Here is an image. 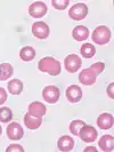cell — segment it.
I'll use <instances>...</instances> for the list:
<instances>
[{"label": "cell", "mask_w": 114, "mask_h": 152, "mask_svg": "<svg viewBox=\"0 0 114 152\" xmlns=\"http://www.w3.org/2000/svg\"><path fill=\"white\" fill-rule=\"evenodd\" d=\"M38 68L41 72H47L50 76H58L61 73V63L53 57H44L38 63Z\"/></svg>", "instance_id": "cell-1"}, {"label": "cell", "mask_w": 114, "mask_h": 152, "mask_svg": "<svg viewBox=\"0 0 114 152\" xmlns=\"http://www.w3.org/2000/svg\"><path fill=\"white\" fill-rule=\"evenodd\" d=\"M111 36H112L111 30L105 25H100L94 30L92 34H91V39L97 45H105L107 42H110Z\"/></svg>", "instance_id": "cell-2"}, {"label": "cell", "mask_w": 114, "mask_h": 152, "mask_svg": "<svg viewBox=\"0 0 114 152\" xmlns=\"http://www.w3.org/2000/svg\"><path fill=\"white\" fill-rule=\"evenodd\" d=\"M88 14V7L82 4V2H79V4H76L73 7L70 9L68 12V16L74 20V21H81L84 20V17Z\"/></svg>", "instance_id": "cell-3"}, {"label": "cell", "mask_w": 114, "mask_h": 152, "mask_svg": "<svg viewBox=\"0 0 114 152\" xmlns=\"http://www.w3.org/2000/svg\"><path fill=\"white\" fill-rule=\"evenodd\" d=\"M42 97L47 103L55 104L60 99V89L56 86H47L42 91Z\"/></svg>", "instance_id": "cell-4"}, {"label": "cell", "mask_w": 114, "mask_h": 152, "mask_svg": "<svg viewBox=\"0 0 114 152\" xmlns=\"http://www.w3.org/2000/svg\"><path fill=\"white\" fill-rule=\"evenodd\" d=\"M64 65H65V69L68 70V72L74 73L81 68V58L76 54H71L65 58Z\"/></svg>", "instance_id": "cell-5"}, {"label": "cell", "mask_w": 114, "mask_h": 152, "mask_svg": "<svg viewBox=\"0 0 114 152\" xmlns=\"http://www.w3.org/2000/svg\"><path fill=\"white\" fill-rule=\"evenodd\" d=\"M96 78H97V75L92 69H84L79 75V81L86 86H91L96 83Z\"/></svg>", "instance_id": "cell-6"}, {"label": "cell", "mask_w": 114, "mask_h": 152, "mask_svg": "<svg viewBox=\"0 0 114 152\" xmlns=\"http://www.w3.org/2000/svg\"><path fill=\"white\" fill-rule=\"evenodd\" d=\"M79 136H80V138L84 142L90 143V142L96 141V138H97V132H96V129L92 126L84 125V127L80 129V132H79Z\"/></svg>", "instance_id": "cell-7"}, {"label": "cell", "mask_w": 114, "mask_h": 152, "mask_svg": "<svg viewBox=\"0 0 114 152\" xmlns=\"http://www.w3.org/2000/svg\"><path fill=\"white\" fill-rule=\"evenodd\" d=\"M32 33L38 39H46L49 36V26L45 22H36L32 25Z\"/></svg>", "instance_id": "cell-8"}, {"label": "cell", "mask_w": 114, "mask_h": 152, "mask_svg": "<svg viewBox=\"0 0 114 152\" xmlns=\"http://www.w3.org/2000/svg\"><path fill=\"white\" fill-rule=\"evenodd\" d=\"M24 135V130L18 122H12L7 127V137L12 141L21 140Z\"/></svg>", "instance_id": "cell-9"}, {"label": "cell", "mask_w": 114, "mask_h": 152, "mask_svg": "<svg viewBox=\"0 0 114 152\" xmlns=\"http://www.w3.org/2000/svg\"><path fill=\"white\" fill-rule=\"evenodd\" d=\"M65 95H66V99L70 103H78L80 99H82V89L76 86V85H72L68 87V89L65 91Z\"/></svg>", "instance_id": "cell-10"}, {"label": "cell", "mask_w": 114, "mask_h": 152, "mask_svg": "<svg viewBox=\"0 0 114 152\" xmlns=\"http://www.w3.org/2000/svg\"><path fill=\"white\" fill-rule=\"evenodd\" d=\"M46 13H47V6L42 1H36L29 7V14L32 17L40 18V17L45 16Z\"/></svg>", "instance_id": "cell-11"}, {"label": "cell", "mask_w": 114, "mask_h": 152, "mask_svg": "<svg viewBox=\"0 0 114 152\" xmlns=\"http://www.w3.org/2000/svg\"><path fill=\"white\" fill-rule=\"evenodd\" d=\"M73 146H74V141H73L72 137L68 136V135L60 137V140L57 142V148L62 152L71 151V150H73Z\"/></svg>", "instance_id": "cell-12"}, {"label": "cell", "mask_w": 114, "mask_h": 152, "mask_svg": "<svg viewBox=\"0 0 114 152\" xmlns=\"http://www.w3.org/2000/svg\"><path fill=\"white\" fill-rule=\"evenodd\" d=\"M24 124H25V126L29 129H37L38 127H40V125L42 124V118L33 115L30 112H28L24 115Z\"/></svg>", "instance_id": "cell-13"}, {"label": "cell", "mask_w": 114, "mask_h": 152, "mask_svg": "<svg viewBox=\"0 0 114 152\" xmlns=\"http://www.w3.org/2000/svg\"><path fill=\"white\" fill-rule=\"evenodd\" d=\"M97 126L100 129H110L113 126V115L111 113H102L97 118Z\"/></svg>", "instance_id": "cell-14"}, {"label": "cell", "mask_w": 114, "mask_h": 152, "mask_svg": "<svg viewBox=\"0 0 114 152\" xmlns=\"http://www.w3.org/2000/svg\"><path fill=\"white\" fill-rule=\"evenodd\" d=\"M72 36L76 41H84L89 37V30L84 25H78L72 31Z\"/></svg>", "instance_id": "cell-15"}, {"label": "cell", "mask_w": 114, "mask_h": 152, "mask_svg": "<svg viewBox=\"0 0 114 152\" xmlns=\"http://www.w3.org/2000/svg\"><path fill=\"white\" fill-rule=\"evenodd\" d=\"M29 112L33 115H37V117H42L47 112V109L40 102H32L29 105Z\"/></svg>", "instance_id": "cell-16"}, {"label": "cell", "mask_w": 114, "mask_h": 152, "mask_svg": "<svg viewBox=\"0 0 114 152\" xmlns=\"http://www.w3.org/2000/svg\"><path fill=\"white\" fill-rule=\"evenodd\" d=\"M99 148L103 151H112L114 146V138L111 135H104L99 140Z\"/></svg>", "instance_id": "cell-17"}, {"label": "cell", "mask_w": 114, "mask_h": 152, "mask_svg": "<svg viewBox=\"0 0 114 152\" xmlns=\"http://www.w3.org/2000/svg\"><path fill=\"white\" fill-rule=\"evenodd\" d=\"M8 91L12 95H20L23 91V83L18 79H13L9 81V84L7 85Z\"/></svg>", "instance_id": "cell-18"}, {"label": "cell", "mask_w": 114, "mask_h": 152, "mask_svg": "<svg viewBox=\"0 0 114 152\" xmlns=\"http://www.w3.org/2000/svg\"><path fill=\"white\" fill-rule=\"evenodd\" d=\"M14 69L9 63H2L0 64V81H5L13 76Z\"/></svg>", "instance_id": "cell-19"}, {"label": "cell", "mask_w": 114, "mask_h": 152, "mask_svg": "<svg viewBox=\"0 0 114 152\" xmlns=\"http://www.w3.org/2000/svg\"><path fill=\"white\" fill-rule=\"evenodd\" d=\"M34 56H36V50L32 47H30V46L24 47V48L21 49V52H20V57L25 62L32 61L34 58Z\"/></svg>", "instance_id": "cell-20"}, {"label": "cell", "mask_w": 114, "mask_h": 152, "mask_svg": "<svg viewBox=\"0 0 114 152\" xmlns=\"http://www.w3.org/2000/svg\"><path fill=\"white\" fill-rule=\"evenodd\" d=\"M80 52L84 58H91L96 53V48L91 44H84L80 48Z\"/></svg>", "instance_id": "cell-21"}, {"label": "cell", "mask_w": 114, "mask_h": 152, "mask_svg": "<svg viewBox=\"0 0 114 152\" xmlns=\"http://www.w3.org/2000/svg\"><path fill=\"white\" fill-rule=\"evenodd\" d=\"M13 119V112L9 107H1L0 109V122H9Z\"/></svg>", "instance_id": "cell-22"}, {"label": "cell", "mask_w": 114, "mask_h": 152, "mask_svg": "<svg viewBox=\"0 0 114 152\" xmlns=\"http://www.w3.org/2000/svg\"><path fill=\"white\" fill-rule=\"evenodd\" d=\"M86 125V122L82 121V120H73V121L70 124V132L76 135V136H79V132L80 129Z\"/></svg>", "instance_id": "cell-23"}, {"label": "cell", "mask_w": 114, "mask_h": 152, "mask_svg": "<svg viewBox=\"0 0 114 152\" xmlns=\"http://www.w3.org/2000/svg\"><path fill=\"white\" fill-rule=\"evenodd\" d=\"M52 4H53L54 8L58 9V10H63V9H65L68 6L70 1L68 0H53Z\"/></svg>", "instance_id": "cell-24"}, {"label": "cell", "mask_w": 114, "mask_h": 152, "mask_svg": "<svg viewBox=\"0 0 114 152\" xmlns=\"http://www.w3.org/2000/svg\"><path fill=\"white\" fill-rule=\"evenodd\" d=\"M95 72H96V75L98 76L100 72H103L104 71V69H105V64L104 63H102V62H98V63H95V64H92L90 66Z\"/></svg>", "instance_id": "cell-25"}, {"label": "cell", "mask_w": 114, "mask_h": 152, "mask_svg": "<svg viewBox=\"0 0 114 152\" xmlns=\"http://www.w3.org/2000/svg\"><path fill=\"white\" fill-rule=\"evenodd\" d=\"M6 151L7 152H24V149L18 144H12L6 149Z\"/></svg>", "instance_id": "cell-26"}, {"label": "cell", "mask_w": 114, "mask_h": 152, "mask_svg": "<svg viewBox=\"0 0 114 152\" xmlns=\"http://www.w3.org/2000/svg\"><path fill=\"white\" fill-rule=\"evenodd\" d=\"M6 101H7V93L4 88L0 87V105L4 104Z\"/></svg>", "instance_id": "cell-27"}, {"label": "cell", "mask_w": 114, "mask_h": 152, "mask_svg": "<svg viewBox=\"0 0 114 152\" xmlns=\"http://www.w3.org/2000/svg\"><path fill=\"white\" fill-rule=\"evenodd\" d=\"M113 88H114V84L110 85L108 87H107V94H108V96L111 97V99H114V91H113Z\"/></svg>", "instance_id": "cell-28"}, {"label": "cell", "mask_w": 114, "mask_h": 152, "mask_svg": "<svg viewBox=\"0 0 114 152\" xmlns=\"http://www.w3.org/2000/svg\"><path fill=\"white\" fill-rule=\"evenodd\" d=\"M84 151L87 152V151H96V149L95 148H86L84 149Z\"/></svg>", "instance_id": "cell-29"}, {"label": "cell", "mask_w": 114, "mask_h": 152, "mask_svg": "<svg viewBox=\"0 0 114 152\" xmlns=\"http://www.w3.org/2000/svg\"><path fill=\"white\" fill-rule=\"evenodd\" d=\"M1 133H2V128L0 127V135H1Z\"/></svg>", "instance_id": "cell-30"}]
</instances>
